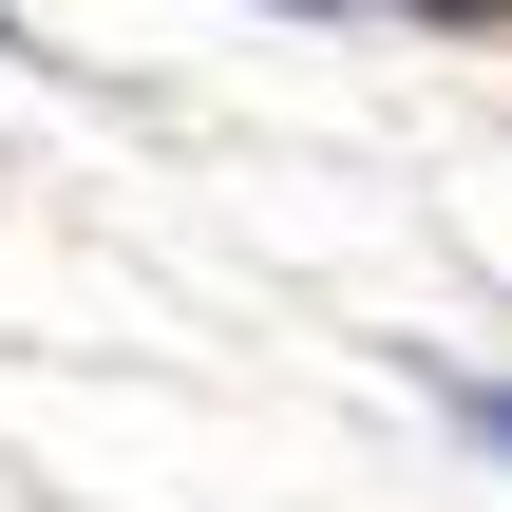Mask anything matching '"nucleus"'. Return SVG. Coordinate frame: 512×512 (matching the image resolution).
<instances>
[{
    "instance_id": "nucleus-1",
    "label": "nucleus",
    "mask_w": 512,
    "mask_h": 512,
    "mask_svg": "<svg viewBox=\"0 0 512 512\" xmlns=\"http://www.w3.org/2000/svg\"><path fill=\"white\" fill-rule=\"evenodd\" d=\"M399 19H437V38H512V0H399Z\"/></svg>"
},
{
    "instance_id": "nucleus-2",
    "label": "nucleus",
    "mask_w": 512,
    "mask_h": 512,
    "mask_svg": "<svg viewBox=\"0 0 512 512\" xmlns=\"http://www.w3.org/2000/svg\"><path fill=\"white\" fill-rule=\"evenodd\" d=\"M475 437H494V456H512V399H475Z\"/></svg>"
}]
</instances>
